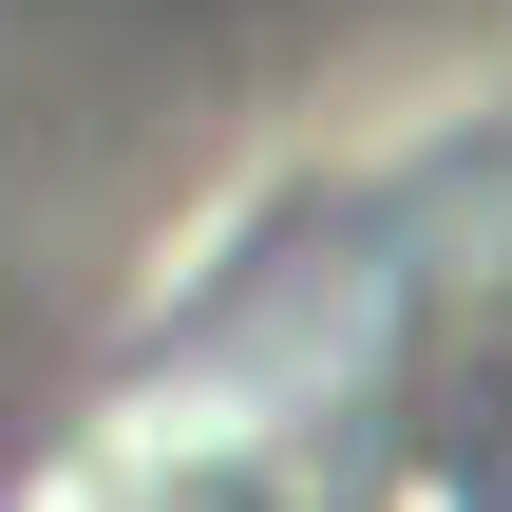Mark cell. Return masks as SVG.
<instances>
[{"mask_svg":"<svg viewBox=\"0 0 512 512\" xmlns=\"http://www.w3.org/2000/svg\"><path fill=\"white\" fill-rule=\"evenodd\" d=\"M95 512H512V114L418 133L247 266Z\"/></svg>","mask_w":512,"mask_h":512,"instance_id":"cell-1","label":"cell"},{"mask_svg":"<svg viewBox=\"0 0 512 512\" xmlns=\"http://www.w3.org/2000/svg\"><path fill=\"white\" fill-rule=\"evenodd\" d=\"M76 512H95V494H76Z\"/></svg>","mask_w":512,"mask_h":512,"instance_id":"cell-2","label":"cell"}]
</instances>
